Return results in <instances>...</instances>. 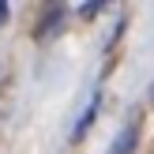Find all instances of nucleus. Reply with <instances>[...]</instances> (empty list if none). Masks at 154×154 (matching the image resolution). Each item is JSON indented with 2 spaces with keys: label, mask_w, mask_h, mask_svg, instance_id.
<instances>
[{
  "label": "nucleus",
  "mask_w": 154,
  "mask_h": 154,
  "mask_svg": "<svg viewBox=\"0 0 154 154\" xmlns=\"http://www.w3.org/2000/svg\"><path fill=\"white\" fill-rule=\"evenodd\" d=\"M8 19V0H0V23Z\"/></svg>",
  "instance_id": "obj_4"
},
{
  "label": "nucleus",
  "mask_w": 154,
  "mask_h": 154,
  "mask_svg": "<svg viewBox=\"0 0 154 154\" xmlns=\"http://www.w3.org/2000/svg\"><path fill=\"white\" fill-rule=\"evenodd\" d=\"M135 143H139V117H132L124 128H120V135H117V143L109 147V154H132Z\"/></svg>",
  "instance_id": "obj_2"
},
{
  "label": "nucleus",
  "mask_w": 154,
  "mask_h": 154,
  "mask_svg": "<svg viewBox=\"0 0 154 154\" xmlns=\"http://www.w3.org/2000/svg\"><path fill=\"white\" fill-rule=\"evenodd\" d=\"M150 105H154V83H150Z\"/></svg>",
  "instance_id": "obj_5"
},
{
  "label": "nucleus",
  "mask_w": 154,
  "mask_h": 154,
  "mask_svg": "<svg viewBox=\"0 0 154 154\" xmlns=\"http://www.w3.org/2000/svg\"><path fill=\"white\" fill-rule=\"evenodd\" d=\"M109 4H113V0H87V4L79 8V15H83V19H94V15L102 11V8H109Z\"/></svg>",
  "instance_id": "obj_3"
},
{
  "label": "nucleus",
  "mask_w": 154,
  "mask_h": 154,
  "mask_svg": "<svg viewBox=\"0 0 154 154\" xmlns=\"http://www.w3.org/2000/svg\"><path fill=\"white\" fill-rule=\"evenodd\" d=\"M64 15H68V8L60 4V0H49V4H45V11H42V23L34 26V38H38V42L53 38L60 26H64Z\"/></svg>",
  "instance_id": "obj_1"
}]
</instances>
